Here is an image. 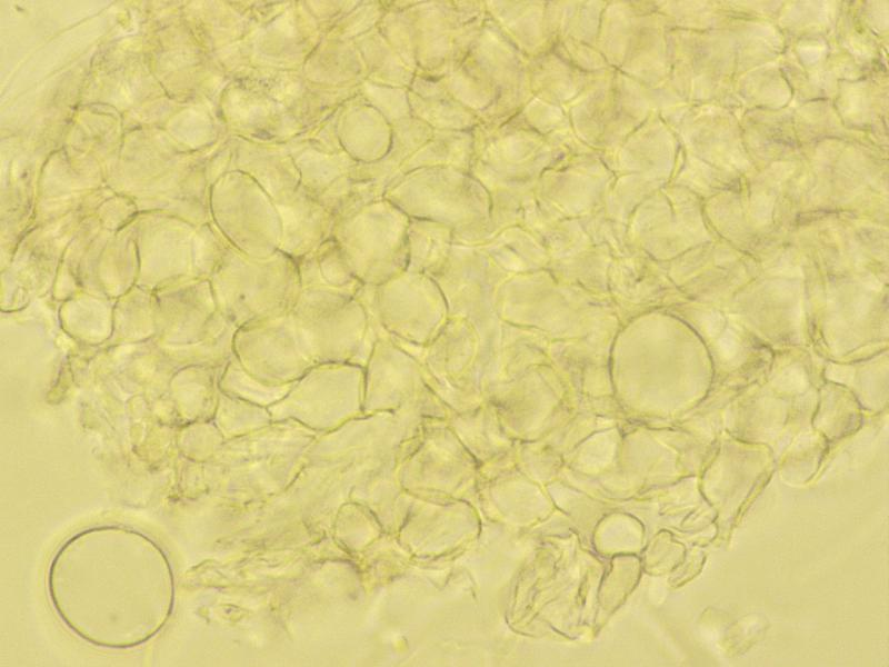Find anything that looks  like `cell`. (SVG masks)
<instances>
[{
	"instance_id": "cell-3",
	"label": "cell",
	"mask_w": 889,
	"mask_h": 667,
	"mask_svg": "<svg viewBox=\"0 0 889 667\" xmlns=\"http://www.w3.org/2000/svg\"><path fill=\"white\" fill-rule=\"evenodd\" d=\"M364 368L349 362L312 367L293 382L279 408H359L363 402Z\"/></svg>"
},
{
	"instance_id": "cell-1",
	"label": "cell",
	"mask_w": 889,
	"mask_h": 667,
	"mask_svg": "<svg viewBox=\"0 0 889 667\" xmlns=\"http://www.w3.org/2000/svg\"><path fill=\"white\" fill-rule=\"evenodd\" d=\"M358 293L323 286L302 287L289 312L313 364L353 360L367 330V312Z\"/></svg>"
},
{
	"instance_id": "cell-5",
	"label": "cell",
	"mask_w": 889,
	"mask_h": 667,
	"mask_svg": "<svg viewBox=\"0 0 889 667\" xmlns=\"http://www.w3.org/2000/svg\"><path fill=\"white\" fill-rule=\"evenodd\" d=\"M301 288L323 286L358 293L363 283L354 276L346 256L306 257L298 260Z\"/></svg>"
},
{
	"instance_id": "cell-4",
	"label": "cell",
	"mask_w": 889,
	"mask_h": 667,
	"mask_svg": "<svg viewBox=\"0 0 889 667\" xmlns=\"http://www.w3.org/2000/svg\"><path fill=\"white\" fill-rule=\"evenodd\" d=\"M257 379L267 385L293 384L316 365L307 354L290 313L258 322Z\"/></svg>"
},
{
	"instance_id": "cell-2",
	"label": "cell",
	"mask_w": 889,
	"mask_h": 667,
	"mask_svg": "<svg viewBox=\"0 0 889 667\" xmlns=\"http://www.w3.org/2000/svg\"><path fill=\"white\" fill-rule=\"evenodd\" d=\"M419 392L416 358L389 337L379 339L364 367L363 409H406Z\"/></svg>"
}]
</instances>
